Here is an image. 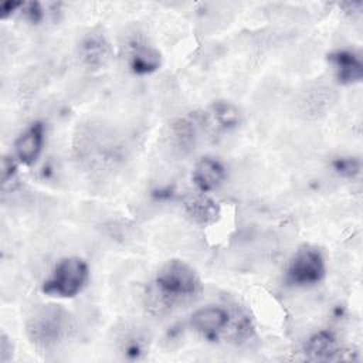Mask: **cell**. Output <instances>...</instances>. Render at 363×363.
Segmentation results:
<instances>
[{
  "instance_id": "cell-20",
  "label": "cell",
  "mask_w": 363,
  "mask_h": 363,
  "mask_svg": "<svg viewBox=\"0 0 363 363\" xmlns=\"http://www.w3.org/2000/svg\"><path fill=\"white\" fill-rule=\"evenodd\" d=\"M24 3L21 1H4L1 6H0V14L3 18L11 16L14 11H17L18 9L23 7Z\"/></svg>"
},
{
  "instance_id": "cell-2",
  "label": "cell",
  "mask_w": 363,
  "mask_h": 363,
  "mask_svg": "<svg viewBox=\"0 0 363 363\" xmlns=\"http://www.w3.org/2000/svg\"><path fill=\"white\" fill-rule=\"evenodd\" d=\"M26 332L35 346L54 347L64 342L71 332L69 313L57 305L37 308L27 319Z\"/></svg>"
},
{
  "instance_id": "cell-15",
  "label": "cell",
  "mask_w": 363,
  "mask_h": 363,
  "mask_svg": "<svg viewBox=\"0 0 363 363\" xmlns=\"http://www.w3.org/2000/svg\"><path fill=\"white\" fill-rule=\"evenodd\" d=\"M145 339L138 333H129L122 340V353L129 359H138L145 353Z\"/></svg>"
},
{
  "instance_id": "cell-4",
  "label": "cell",
  "mask_w": 363,
  "mask_h": 363,
  "mask_svg": "<svg viewBox=\"0 0 363 363\" xmlns=\"http://www.w3.org/2000/svg\"><path fill=\"white\" fill-rule=\"evenodd\" d=\"M325 271L322 252L315 247L303 245L292 257L285 279L294 286H312L323 279Z\"/></svg>"
},
{
  "instance_id": "cell-12",
  "label": "cell",
  "mask_w": 363,
  "mask_h": 363,
  "mask_svg": "<svg viewBox=\"0 0 363 363\" xmlns=\"http://www.w3.org/2000/svg\"><path fill=\"white\" fill-rule=\"evenodd\" d=\"M337 350L336 339L332 333L326 330L316 332L312 335L306 345H305V353L311 360H332L335 357V353Z\"/></svg>"
},
{
  "instance_id": "cell-1",
  "label": "cell",
  "mask_w": 363,
  "mask_h": 363,
  "mask_svg": "<svg viewBox=\"0 0 363 363\" xmlns=\"http://www.w3.org/2000/svg\"><path fill=\"white\" fill-rule=\"evenodd\" d=\"M201 292V281L197 272L184 261H167L156 274L153 295L162 308H172L197 298Z\"/></svg>"
},
{
  "instance_id": "cell-18",
  "label": "cell",
  "mask_w": 363,
  "mask_h": 363,
  "mask_svg": "<svg viewBox=\"0 0 363 363\" xmlns=\"http://www.w3.org/2000/svg\"><path fill=\"white\" fill-rule=\"evenodd\" d=\"M23 11L27 16V18L31 23H38L43 18V9L40 3H24L23 4Z\"/></svg>"
},
{
  "instance_id": "cell-6",
  "label": "cell",
  "mask_w": 363,
  "mask_h": 363,
  "mask_svg": "<svg viewBox=\"0 0 363 363\" xmlns=\"http://www.w3.org/2000/svg\"><path fill=\"white\" fill-rule=\"evenodd\" d=\"M190 323L194 330L206 337H216L220 332L227 329L230 315L223 306H206L197 309L190 316Z\"/></svg>"
},
{
  "instance_id": "cell-14",
  "label": "cell",
  "mask_w": 363,
  "mask_h": 363,
  "mask_svg": "<svg viewBox=\"0 0 363 363\" xmlns=\"http://www.w3.org/2000/svg\"><path fill=\"white\" fill-rule=\"evenodd\" d=\"M173 136L179 147L187 149L194 142V126L189 121L180 119L173 126Z\"/></svg>"
},
{
  "instance_id": "cell-3",
  "label": "cell",
  "mask_w": 363,
  "mask_h": 363,
  "mask_svg": "<svg viewBox=\"0 0 363 363\" xmlns=\"http://www.w3.org/2000/svg\"><path fill=\"white\" fill-rule=\"evenodd\" d=\"M88 265L79 257L61 258L52 268L51 274L41 285V291L48 296L74 298L88 281Z\"/></svg>"
},
{
  "instance_id": "cell-8",
  "label": "cell",
  "mask_w": 363,
  "mask_h": 363,
  "mask_svg": "<svg viewBox=\"0 0 363 363\" xmlns=\"http://www.w3.org/2000/svg\"><path fill=\"white\" fill-rule=\"evenodd\" d=\"M333 65L335 75L340 84L349 85L360 82L363 78V64L360 57L350 50H337L328 55Z\"/></svg>"
},
{
  "instance_id": "cell-7",
  "label": "cell",
  "mask_w": 363,
  "mask_h": 363,
  "mask_svg": "<svg viewBox=\"0 0 363 363\" xmlns=\"http://www.w3.org/2000/svg\"><path fill=\"white\" fill-rule=\"evenodd\" d=\"M129 68L136 75H146L155 72L162 62L160 52L140 38H135L129 43L128 50Z\"/></svg>"
},
{
  "instance_id": "cell-19",
  "label": "cell",
  "mask_w": 363,
  "mask_h": 363,
  "mask_svg": "<svg viewBox=\"0 0 363 363\" xmlns=\"http://www.w3.org/2000/svg\"><path fill=\"white\" fill-rule=\"evenodd\" d=\"M11 357H13L11 340L6 333H1V337H0V362L6 363V362L11 360Z\"/></svg>"
},
{
  "instance_id": "cell-5",
  "label": "cell",
  "mask_w": 363,
  "mask_h": 363,
  "mask_svg": "<svg viewBox=\"0 0 363 363\" xmlns=\"http://www.w3.org/2000/svg\"><path fill=\"white\" fill-rule=\"evenodd\" d=\"M44 125L41 122L31 123L26 130H23L14 142V157L18 163L33 164L44 146Z\"/></svg>"
},
{
  "instance_id": "cell-11",
  "label": "cell",
  "mask_w": 363,
  "mask_h": 363,
  "mask_svg": "<svg viewBox=\"0 0 363 363\" xmlns=\"http://www.w3.org/2000/svg\"><path fill=\"white\" fill-rule=\"evenodd\" d=\"M184 210L189 217L199 224H210L220 216L217 203L207 196H193L184 201Z\"/></svg>"
},
{
  "instance_id": "cell-13",
  "label": "cell",
  "mask_w": 363,
  "mask_h": 363,
  "mask_svg": "<svg viewBox=\"0 0 363 363\" xmlns=\"http://www.w3.org/2000/svg\"><path fill=\"white\" fill-rule=\"evenodd\" d=\"M211 116L217 123V126L223 129L235 128L241 119L240 109L234 104L227 101L214 102L211 106Z\"/></svg>"
},
{
  "instance_id": "cell-10",
  "label": "cell",
  "mask_w": 363,
  "mask_h": 363,
  "mask_svg": "<svg viewBox=\"0 0 363 363\" xmlns=\"http://www.w3.org/2000/svg\"><path fill=\"white\" fill-rule=\"evenodd\" d=\"M79 58L89 68H101L111 58V45L101 34H88L79 44Z\"/></svg>"
},
{
  "instance_id": "cell-17",
  "label": "cell",
  "mask_w": 363,
  "mask_h": 363,
  "mask_svg": "<svg viewBox=\"0 0 363 363\" xmlns=\"http://www.w3.org/2000/svg\"><path fill=\"white\" fill-rule=\"evenodd\" d=\"M17 170V163L14 160V157H4L1 162V182L3 184H6L7 182H10Z\"/></svg>"
},
{
  "instance_id": "cell-9",
  "label": "cell",
  "mask_w": 363,
  "mask_h": 363,
  "mask_svg": "<svg viewBox=\"0 0 363 363\" xmlns=\"http://www.w3.org/2000/svg\"><path fill=\"white\" fill-rule=\"evenodd\" d=\"M225 167L216 157H201L193 170V183L201 193L218 189L225 180Z\"/></svg>"
},
{
  "instance_id": "cell-16",
  "label": "cell",
  "mask_w": 363,
  "mask_h": 363,
  "mask_svg": "<svg viewBox=\"0 0 363 363\" xmlns=\"http://www.w3.org/2000/svg\"><path fill=\"white\" fill-rule=\"evenodd\" d=\"M336 173L345 177H354L360 172V162L356 157H337L333 162Z\"/></svg>"
}]
</instances>
